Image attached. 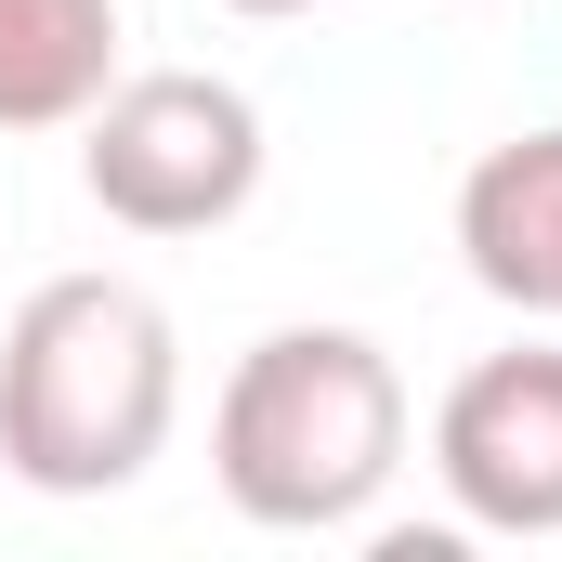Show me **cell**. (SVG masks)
Returning a JSON list of instances; mask_svg holds the SVG:
<instances>
[{
	"label": "cell",
	"instance_id": "52a82bcc",
	"mask_svg": "<svg viewBox=\"0 0 562 562\" xmlns=\"http://www.w3.org/2000/svg\"><path fill=\"white\" fill-rule=\"evenodd\" d=\"M223 13H314V0H223Z\"/></svg>",
	"mask_w": 562,
	"mask_h": 562
},
{
	"label": "cell",
	"instance_id": "7a4b0ae2",
	"mask_svg": "<svg viewBox=\"0 0 562 562\" xmlns=\"http://www.w3.org/2000/svg\"><path fill=\"white\" fill-rule=\"evenodd\" d=\"M210 471L262 537H353L406 471V380L367 327H276L210 406Z\"/></svg>",
	"mask_w": 562,
	"mask_h": 562
},
{
	"label": "cell",
	"instance_id": "3957f363",
	"mask_svg": "<svg viewBox=\"0 0 562 562\" xmlns=\"http://www.w3.org/2000/svg\"><path fill=\"white\" fill-rule=\"evenodd\" d=\"M79 183L132 236H223L262 196V105L210 66L105 79V105L79 119Z\"/></svg>",
	"mask_w": 562,
	"mask_h": 562
},
{
	"label": "cell",
	"instance_id": "6da1fadb",
	"mask_svg": "<svg viewBox=\"0 0 562 562\" xmlns=\"http://www.w3.org/2000/svg\"><path fill=\"white\" fill-rule=\"evenodd\" d=\"M183 419V340L132 276H53L0 327V471L40 497H119Z\"/></svg>",
	"mask_w": 562,
	"mask_h": 562
},
{
	"label": "cell",
	"instance_id": "277c9868",
	"mask_svg": "<svg viewBox=\"0 0 562 562\" xmlns=\"http://www.w3.org/2000/svg\"><path fill=\"white\" fill-rule=\"evenodd\" d=\"M431 471L471 537H562V353H484L431 406Z\"/></svg>",
	"mask_w": 562,
	"mask_h": 562
},
{
	"label": "cell",
	"instance_id": "8992f818",
	"mask_svg": "<svg viewBox=\"0 0 562 562\" xmlns=\"http://www.w3.org/2000/svg\"><path fill=\"white\" fill-rule=\"evenodd\" d=\"M119 79V0H0V132H79Z\"/></svg>",
	"mask_w": 562,
	"mask_h": 562
},
{
	"label": "cell",
	"instance_id": "5b68a950",
	"mask_svg": "<svg viewBox=\"0 0 562 562\" xmlns=\"http://www.w3.org/2000/svg\"><path fill=\"white\" fill-rule=\"evenodd\" d=\"M458 262L510 314H562V132H510L458 183Z\"/></svg>",
	"mask_w": 562,
	"mask_h": 562
}]
</instances>
